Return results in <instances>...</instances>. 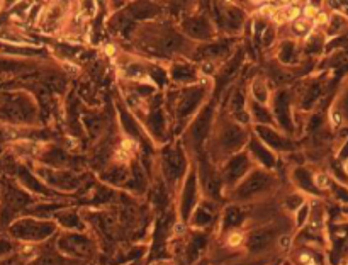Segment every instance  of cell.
Segmentation results:
<instances>
[{
	"instance_id": "1",
	"label": "cell",
	"mask_w": 348,
	"mask_h": 265,
	"mask_svg": "<svg viewBox=\"0 0 348 265\" xmlns=\"http://www.w3.org/2000/svg\"><path fill=\"white\" fill-rule=\"evenodd\" d=\"M316 184H318V187H321V189H326V187H330V182H328L326 175H318V177H316Z\"/></svg>"
},
{
	"instance_id": "2",
	"label": "cell",
	"mask_w": 348,
	"mask_h": 265,
	"mask_svg": "<svg viewBox=\"0 0 348 265\" xmlns=\"http://www.w3.org/2000/svg\"><path fill=\"white\" fill-rule=\"evenodd\" d=\"M296 28H297V31H299V33H303V31H306V22H297Z\"/></svg>"
}]
</instances>
